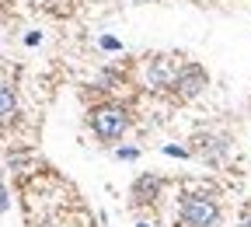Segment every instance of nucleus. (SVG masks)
<instances>
[{
    "instance_id": "1",
    "label": "nucleus",
    "mask_w": 251,
    "mask_h": 227,
    "mask_svg": "<svg viewBox=\"0 0 251 227\" xmlns=\"http://www.w3.org/2000/svg\"><path fill=\"white\" fill-rule=\"evenodd\" d=\"M91 129H94V137H98V140L115 143L126 129H129V109L119 105V102L94 105V109H91Z\"/></svg>"
},
{
    "instance_id": "2",
    "label": "nucleus",
    "mask_w": 251,
    "mask_h": 227,
    "mask_svg": "<svg viewBox=\"0 0 251 227\" xmlns=\"http://www.w3.org/2000/svg\"><path fill=\"white\" fill-rule=\"evenodd\" d=\"M178 220L185 227H220V203L206 192H188V196H181Z\"/></svg>"
},
{
    "instance_id": "3",
    "label": "nucleus",
    "mask_w": 251,
    "mask_h": 227,
    "mask_svg": "<svg viewBox=\"0 0 251 227\" xmlns=\"http://www.w3.org/2000/svg\"><path fill=\"white\" fill-rule=\"evenodd\" d=\"M209 84V74L202 63H181V67L175 70V94L178 98H196V94H202Z\"/></svg>"
},
{
    "instance_id": "4",
    "label": "nucleus",
    "mask_w": 251,
    "mask_h": 227,
    "mask_svg": "<svg viewBox=\"0 0 251 227\" xmlns=\"http://www.w3.org/2000/svg\"><path fill=\"white\" fill-rule=\"evenodd\" d=\"M175 59H168V56H157L153 63H150V70H147V81H150V87L153 91H171L175 87Z\"/></svg>"
},
{
    "instance_id": "5",
    "label": "nucleus",
    "mask_w": 251,
    "mask_h": 227,
    "mask_svg": "<svg viewBox=\"0 0 251 227\" xmlns=\"http://www.w3.org/2000/svg\"><path fill=\"white\" fill-rule=\"evenodd\" d=\"M161 178H157V175H140L136 182H133V189H129V203L133 206H147V203H157V192H161Z\"/></svg>"
},
{
    "instance_id": "6",
    "label": "nucleus",
    "mask_w": 251,
    "mask_h": 227,
    "mask_svg": "<svg viewBox=\"0 0 251 227\" xmlns=\"http://www.w3.org/2000/svg\"><path fill=\"white\" fill-rule=\"evenodd\" d=\"M11 119H18V91L7 81H0V122H11Z\"/></svg>"
},
{
    "instance_id": "7",
    "label": "nucleus",
    "mask_w": 251,
    "mask_h": 227,
    "mask_svg": "<svg viewBox=\"0 0 251 227\" xmlns=\"http://www.w3.org/2000/svg\"><path fill=\"white\" fill-rule=\"evenodd\" d=\"M39 4L46 11H52V14H70L74 11V0H39Z\"/></svg>"
},
{
    "instance_id": "8",
    "label": "nucleus",
    "mask_w": 251,
    "mask_h": 227,
    "mask_svg": "<svg viewBox=\"0 0 251 227\" xmlns=\"http://www.w3.org/2000/svg\"><path fill=\"white\" fill-rule=\"evenodd\" d=\"M101 49H105V53H119V49H122V42H119V39H112V35H101Z\"/></svg>"
},
{
    "instance_id": "9",
    "label": "nucleus",
    "mask_w": 251,
    "mask_h": 227,
    "mask_svg": "<svg viewBox=\"0 0 251 227\" xmlns=\"http://www.w3.org/2000/svg\"><path fill=\"white\" fill-rule=\"evenodd\" d=\"M115 154H119L122 161H136V157H140V150H136V147H119Z\"/></svg>"
},
{
    "instance_id": "10",
    "label": "nucleus",
    "mask_w": 251,
    "mask_h": 227,
    "mask_svg": "<svg viewBox=\"0 0 251 227\" xmlns=\"http://www.w3.org/2000/svg\"><path fill=\"white\" fill-rule=\"evenodd\" d=\"M164 154H168V157H188V150H185V147H175V143L164 147Z\"/></svg>"
},
{
    "instance_id": "11",
    "label": "nucleus",
    "mask_w": 251,
    "mask_h": 227,
    "mask_svg": "<svg viewBox=\"0 0 251 227\" xmlns=\"http://www.w3.org/2000/svg\"><path fill=\"white\" fill-rule=\"evenodd\" d=\"M42 42V31H28L25 35V46H39Z\"/></svg>"
},
{
    "instance_id": "12",
    "label": "nucleus",
    "mask_w": 251,
    "mask_h": 227,
    "mask_svg": "<svg viewBox=\"0 0 251 227\" xmlns=\"http://www.w3.org/2000/svg\"><path fill=\"white\" fill-rule=\"evenodd\" d=\"M4 210H7V189L0 185V213H4Z\"/></svg>"
},
{
    "instance_id": "13",
    "label": "nucleus",
    "mask_w": 251,
    "mask_h": 227,
    "mask_svg": "<svg viewBox=\"0 0 251 227\" xmlns=\"http://www.w3.org/2000/svg\"><path fill=\"white\" fill-rule=\"evenodd\" d=\"M241 227H251V210L244 213V220H241Z\"/></svg>"
},
{
    "instance_id": "14",
    "label": "nucleus",
    "mask_w": 251,
    "mask_h": 227,
    "mask_svg": "<svg viewBox=\"0 0 251 227\" xmlns=\"http://www.w3.org/2000/svg\"><path fill=\"white\" fill-rule=\"evenodd\" d=\"M136 227H150V224H143V220H140V224H136Z\"/></svg>"
},
{
    "instance_id": "15",
    "label": "nucleus",
    "mask_w": 251,
    "mask_h": 227,
    "mask_svg": "<svg viewBox=\"0 0 251 227\" xmlns=\"http://www.w3.org/2000/svg\"><path fill=\"white\" fill-rule=\"evenodd\" d=\"M133 4H147V0H133Z\"/></svg>"
}]
</instances>
